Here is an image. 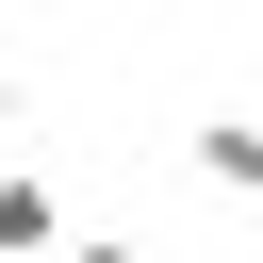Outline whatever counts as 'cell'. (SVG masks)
I'll list each match as a JSON object with an SVG mask.
<instances>
[{
    "mask_svg": "<svg viewBox=\"0 0 263 263\" xmlns=\"http://www.w3.org/2000/svg\"><path fill=\"white\" fill-rule=\"evenodd\" d=\"M82 230H66V197L33 181V164H0V263H66Z\"/></svg>",
    "mask_w": 263,
    "mask_h": 263,
    "instance_id": "1",
    "label": "cell"
},
{
    "mask_svg": "<svg viewBox=\"0 0 263 263\" xmlns=\"http://www.w3.org/2000/svg\"><path fill=\"white\" fill-rule=\"evenodd\" d=\"M197 181L214 197H263V115H197Z\"/></svg>",
    "mask_w": 263,
    "mask_h": 263,
    "instance_id": "2",
    "label": "cell"
},
{
    "mask_svg": "<svg viewBox=\"0 0 263 263\" xmlns=\"http://www.w3.org/2000/svg\"><path fill=\"white\" fill-rule=\"evenodd\" d=\"M0 132H16V66H0Z\"/></svg>",
    "mask_w": 263,
    "mask_h": 263,
    "instance_id": "4",
    "label": "cell"
},
{
    "mask_svg": "<svg viewBox=\"0 0 263 263\" xmlns=\"http://www.w3.org/2000/svg\"><path fill=\"white\" fill-rule=\"evenodd\" d=\"M0 16H16V0H0Z\"/></svg>",
    "mask_w": 263,
    "mask_h": 263,
    "instance_id": "5",
    "label": "cell"
},
{
    "mask_svg": "<svg viewBox=\"0 0 263 263\" xmlns=\"http://www.w3.org/2000/svg\"><path fill=\"white\" fill-rule=\"evenodd\" d=\"M66 263H148V247H115V230H99V247H66Z\"/></svg>",
    "mask_w": 263,
    "mask_h": 263,
    "instance_id": "3",
    "label": "cell"
}]
</instances>
